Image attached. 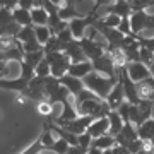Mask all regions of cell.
Instances as JSON below:
<instances>
[{"label":"cell","instance_id":"obj_1","mask_svg":"<svg viewBox=\"0 0 154 154\" xmlns=\"http://www.w3.org/2000/svg\"><path fill=\"white\" fill-rule=\"evenodd\" d=\"M84 81V86L88 89H91L93 93H96L101 99H106V96L110 94V91L113 89L116 82H118V75L115 77H106V75H101L98 74L96 70H93L91 74L82 79Z\"/></svg>","mask_w":154,"mask_h":154},{"label":"cell","instance_id":"obj_2","mask_svg":"<svg viewBox=\"0 0 154 154\" xmlns=\"http://www.w3.org/2000/svg\"><path fill=\"white\" fill-rule=\"evenodd\" d=\"M45 94H46V99L51 101V103H58V105H63L65 101L72 99L74 96L70 94V91L60 84V81L53 75L45 77Z\"/></svg>","mask_w":154,"mask_h":154},{"label":"cell","instance_id":"obj_3","mask_svg":"<svg viewBox=\"0 0 154 154\" xmlns=\"http://www.w3.org/2000/svg\"><path fill=\"white\" fill-rule=\"evenodd\" d=\"M99 19V16L96 14V9L93 7V11L86 14V16H77L74 17L72 21H69V29H70L72 36L75 39H81L84 38V33H86V29L91 28L94 22Z\"/></svg>","mask_w":154,"mask_h":154},{"label":"cell","instance_id":"obj_4","mask_svg":"<svg viewBox=\"0 0 154 154\" xmlns=\"http://www.w3.org/2000/svg\"><path fill=\"white\" fill-rule=\"evenodd\" d=\"M45 58L50 63V72L51 75L60 79L62 75H65L70 67V58L65 55V51H53V53H46Z\"/></svg>","mask_w":154,"mask_h":154},{"label":"cell","instance_id":"obj_5","mask_svg":"<svg viewBox=\"0 0 154 154\" xmlns=\"http://www.w3.org/2000/svg\"><path fill=\"white\" fill-rule=\"evenodd\" d=\"M79 43H81V46H82V51H84V55H86V58L91 60V62L98 60L99 57H103L106 53V43L96 41V39H94V34L89 36V38H86V36L81 38Z\"/></svg>","mask_w":154,"mask_h":154},{"label":"cell","instance_id":"obj_6","mask_svg":"<svg viewBox=\"0 0 154 154\" xmlns=\"http://www.w3.org/2000/svg\"><path fill=\"white\" fill-rule=\"evenodd\" d=\"M151 113H152V101L140 99L137 105H130V122L135 127H139L140 123L149 120Z\"/></svg>","mask_w":154,"mask_h":154},{"label":"cell","instance_id":"obj_7","mask_svg":"<svg viewBox=\"0 0 154 154\" xmlns=\"http://www.w3.org/2000/svg\"><path fill=\"white\" fill-rule=\"evenodd\" d=\"M118 79H120L122 86H123V93H125V99L130 103V105H137L139 101V96H137V88H135V82H134L128 72H127V65L118 69Z\"/></svg>","mask_w":154,"mask_h":154},{"label":"cell","instance_id":"obj_8","mask_svg":"<svg viewBox=\"0 0 154 154\" xmlns=\"http://www.w3.org/2000/svg\"><path fill=\"white\" fill-rule=\"evenodd\" d=\"M21 26L14 21L12 11L0 7V36H16Z\"/></svg>","mask_w":154,"mask_h":154},{"label":"cell","instance_id":"obj_9","mask_svg":"<svg viewBox=\"0 0 154 154\" xmlns=\"http://www.w3.org/2000/svg\"><path fill=\"white\" fill-rule=\"evenodd\" d=\"M91 28L96 29V33L101 34V36L106 39V43H108V45H120V41L125 38V34H122L116 28H108V26H105L99 19L94 22Z\"/></svg>","mask_w":154,"mask_h":154},{"label":"cell","instance_id":"obj_10","mask_svg":"<svg viewBox=\"0 0 154 154\" xmlns=\"http://www.w3.org/2000/svg\"><path fill=\"white\" fill-rule=\"evenodd\" d=\"M93 70H96L98 74L106 77L118 75V69L115 67V63H113V60H111V57L108 53H105L103 57H99L98 60L93 62Z\"/></svg>","mask_w":154,"mask_h":154},{"label":"cell","instance_id":"obj_11","mask_svg":"<svg viewBox=\"0 0 154 154\" xmlns=\"http://www.w3.org/2000/svg\"><path fill=\"white\" fill-rule=\"evenodd\" d=\"M94 120H96L94 116H82V115H79L77 118H74V120H70V122H65V123L60 125V127H63L65 130L75 134V135H81V134H84L86 130H88V127L91 125Z\"/></svg>","mask_w":154,"mask_h":154},{"label":"cell","instance_id":"obj_12","mask_svg":"<svg viewBox=\"0 0 154 154\" xmlns=\"http://www.w3.org/2000/svg\"><path fill=\"white\" fill-rule=\"evenodd\" d=\"M149 16L146 11H134L130 14V29H132L134 36H139L140 31L147 29V22H149Z\"/></svg>","mask_w":154,"mask_h":154},{"label":"cell","instance_id":"obj_13","mask_svg":"<svg viewBox=\"0 0 154 154\" xmlns=\"http://www.w3.org/2000/svg\"><path fill=\"white\" fill-rule=\"evenodd\" d=\"M127 72H128V75H130V79H132L134 82L144 81V79H147V77L151 75L149 67L144 65L140 60H137V62H128V63H127Z\"/></svg>","mask_w":154,"mask_h":154},{"label":"cell","instance_id":"obj_14","mask_svg":"<svg viewBox=\"0 0 154 154\" xmlns=\"http://www.w3.org/2000/svg\"><path fill=\"white\" fill-rule=\"evenodd\" d=\"M77 116H79V113H77L75 103H74V98H72V99H69V101H65V103L62 105L60 115L57 116V118H53V122H55L57 125H63L65 122H70V120H74V118H77Z\"/></svg>","mask_w":154,"mask_h":154},{"label":"cell","instance_id":"obj_15","mask_svg":"<svg viewBox=\"0 0 154 154\" xmlns=\"http://www.w3.org/2000/svg\"><path fill=\"white\" fill-rule=\"evenodd\" d=\"M115 139H116V144H118V146H123V147H127V146L132 142V140L139 139L135 125H134L132 122H127L125 125H123V128L120 130V134H118Z\"/></svg>","mask_w":154,"mask_h":154},{"label":"cell","instance_id":"obj_16","mask_svg":"<svg viewBox=\"0 0 154 154\" xmlns=\"http://www.w3.org/2000/svg\"><path fill=\"white\" fill-rule=\"evenodd\" d=\"M137 88V96L139 99H146V101H154V77L149 75L144 81L135 82Z\"/></svg>","mask_w":154,"mask_h":154},{"label":"cell","instance_id":"obj_17","mask_svg":"<svg viewBox=\"0 0 154 154\" xmlns=\"http://www.w3.org/2000/svg\"><path fill=\"white\" fill-rule=\"evenodd\" d=\"M86 132H88L93 139L101 137V135L108 134L110 132V120H108V116H99V118H96V120L88 127Z\"/></svg>","mask_w":154,"mask_h":154},{"label":"cell","instance_id":"obj_18","mask_svg":"<svg viewBox=\"0 0 154 154\" xmlns=\"http://www.w3.org/2000/svg\"><path fill=\"white\" fill-rule=\"evenodd\" d=\"M123 101H125V93H123V86H122L120 79H118V82L113 86L110 94L106 96V103H108V106H110L111 110H118V106Z\"/></svg>","mask_w":154,"mask_h":154},{"label":"cell","instance_id":"obj_19","mask_svg":"<svg viewBox=\"0 0 154 154\" xmlns=\"http://www.w3.org/2000/svg\"><path fill=\"white\" fill-rule=\"evenodd\" d=\"M65 55L70 58V63H75V62H84V60H88L86 58V55H84V51H82V46H81V43H79V39H72L70 43L65 46Z\"/></svg>","mask_w":154,"mask_h":154},{"label":"cell","instance_id":"obj_20","mask_svg":"<svg viewBox=\"0 0 154 154\" xmlns=\"http://www.w3.org/2000/svg\"><path fill=\"white\" fill-rule=\"evenodd\" d=\"M60 84H63L69 91H70V94L75 98L77 94L81 93L86 86H84V81L82 79H79V77H74V75H70V74H65V75H62L60 79Z\"/></svg>","mask_w":154,"mask_h":154},{"label":"cell","instance_id":"obj_21","mask_svg":"<svg viewBox=\"0 0 154 154\" xmlns=\"http://www.w3.org/2000/svg\"><path fill=\"white\" fill-rule=\"evenodd\" d=\"M29 81L24 77H17V79H0V89H5V91H16V93H22L24 89L28 88Z\"/></svg>","mask_w":154,"mask_h":154},{"label":"cell","instance_id":"obj_22","mask_svg":"<svg viewBox=\"0 0 154 154\" xmlns=\"http://www.w3.org/2000/svg\"><path fill=\"white\" fill-rule=\"evenodd\" d=\"M106 53L111 57V60L115 63L116 69H122V67H125L128 62H127V57H125V51L122 46L118 45H108L106 43Z\"/></svg>","mask_w":154,"mask_h":154},{"label":"cell","instance_id":"obj_23","mask_svg":"<svg viewBox=\"0 0 154 154\" xmlns=\"http://www.w3.org/2000/svg\"><path fill=\"white\" fill-rule=\"evenodd\" d=\"M55 134H53V130H51V127H50V122L46 120L43 123V128H41V132H39L38 135V140L41 142V147H43V151H50L51 149V146L55 144L57 137H53Z\"/></svg>","mask_w":154,"mask_h":154},{"label":"cell","instance_id":"obj_24","mask_svg":"<svg viewBox=\"0 0 154 154\" xmlns=\"http://www.w3.org/2000/svg\"><path fill=\"white\" fill-rule=\"evenodd\" d=\"M93 72V62L91 60H84V62H75V63H70L69 67V72L74 77H79V79H84V77Z\"/></svg>","mask_w":154,"mask_h":154},{"label":"cell","instance_id":"obj_25","mask_svg":"<svg viewBox=\"0 0 154 154\" xmlns=\"http://www.w3.org/2000/svg\"><path fill=\"white\" fill-rule=\"evenodd\" d=\"M106 12H110V14H118L120 17H130L132 7L128 4V0H113L110 5L106 7Z\"/></svg>","mask_w":154,"mask_h":154},{"label":"cell","instance_id":"obj_26","mask_svg":"<svg viewBox=\"0 0 154 154\" xmlns=\"http://www.w3.org/2000/svg\"><path fill=\"white\" fill-rule=\"evenodd\" d=\"M48 12H46V9L41 5H36L31 9V21H33L34 26H48Z\"/></svg>","mask_w":154,"mask_h":154},{"label":"cell","instance_id":"obj_27","mask_svg":"<svg viewBox=\"0 0 154 154\" xmlns=\"http://www.w3.org/2000/svg\"><path fill=\"white\" fill-rule=\"evenodd\" d=\"M108 120H110V132L111 135H118L120 134V130L123 128V125H125V122H123V118H122L120 115H118V111L116 110H110V113H108Z\"/></svg>","mask_w":154,"mask_h":154},{"label":"cell","instance_id":"obj_28","mask_svg":"<svg viewBox=\"0 0 154 154\" xmlns=\"http://www.w3.org/2000/svg\"><path fill=\"white\" fill-rule=\"evenodd\" d=\"M91 146H93V147L101 149V151H106V149L115 147V146H116V139H115V135H111V134H105V135H101V137L93 139Z\"/></svg>","mask_w":154,"mask_h":154},{"label":"cell","instance_id":"obj_29","mask_svg":"<svg viewBox=\"0 0 154 154\" xmlns=\"http://www.w3.org/2000/svg\"><path fill=\"white\" fill-rule=\"evenodd\" d=\"M137 128V135L142 140H152L154 139V118H149V120H146L144 123H140L139 127H135Z\"/></svg>","mask_w":154,"mask_h":154},{"label":"cell","instance_id":"obj_30","mask_svg":"<svg viewBox=\"0 0 154 154\" xmlns=\"http://www.w3.org/2000/svg\"><path fill=\"white\" fill-rule=\"evenodd\" d=\"M12 17H14V21H16L21 28L33 24V21H31V11H26V9H21V7H16V9L12 11Z\"/></svg>","mask_w":154,"mask_h":154},{"label":"cell","instance_id":"obj_31","mask_svg":"<svg viewBox=\"0 0 154 154\" xmlns=\"http://www.w3.org/2000/svg\"><path fill=\"white\" fill-rule=\"evenodd\" d=\"M22 45L16 36H0V53H7L16 48H21Z\"/></svg>","mask_w":154,"mask_h":154},{"label":"cell","instance_id":"obj_32","mask_svg":"<svg viewBox=\"0 0 154 154\" xmlns=\"http://www.w3.org/2000/svg\"><path fill=\"white\" fill-rule=\"evenodd\" d=\"M33 26H34V24H33ZM34 34H36L38 43H41L43 46H45V43L53 36V33H51V29H50L48 26H34Z\"/></svg>","mask_w":154,"mask_h":154},{"label":"cell","instance_id":"obj_33","mask_svg":"<svg viewBox=\"0 0 154 154\" xmlns=\"http://www.w3.org/2000/svg\"><path fill=\"white\" fill-rule=\"evenodd\" d=\"M16 38L21 41V43H26V41H33L36 39V34H34V26H24V28L19 29V33L16 34Z\"/></svg>","mask_w":154,"mask_h":154},{"label":"cell","instance_id":"obj_34","mask_svg":"<svg viewBox=\"0 0 154 154\" xmlns=\"http://www.w3.org/2000/svg\"><path fill=\"white\" fill-rule=\"evenodd\" d=\"M99 21L103 22L105 26H108V28H118L122 17L118 16V14H110V12H106V16L105 17H99Z\"/></svg>","mask_w":154,"mask_h":154},{"label":"cell","instance_id":"obj_35","mask_svg":"<svg viewBox=\"0 0 154 154\" xmlns=\"http://www.w3.org/2000/svg\"><path fill=\"white\" fill-rule=\"evenodd\" d=\"M139 60L142 62L144 65L151 67V63L154 62V51L152 50L146 48V46H140V51H139Z\"/></svg>","mask_w":154,"mask_h":154},{"label":"cell","instance_id":"obj_36","mask_svg":"<svg viewBox=\"0 0 154 154\" xmlns=\"http://www.w3.org/2000/svg\"><path fill=\"white\" fill-rule=\"evenodd\" d=\"M69 147H70V144L67 142L65 139H62V137H57L55 144L51 146V149H50V151H53V152H57V154H67V151H69Z\"/></svg>","mask_w":154,"mask_h":154},{"label":"cell","instance_id":"obj_37","mask_svg":"<svg viewBox=\"0 0 154 154\" xmlns=\"http://www.w3.org/2000/svg\"><path fill=\"white\" fill-rule=\"evenodd\" d=\"M128 4L132 7V12L134 11H146V9L154 5V0H128Z\"/></svg>","mask_w":154,"mask_h":154},{"label":"cell","instance_id":"obj_38","mask_svg":"<svg viewBox=\"0 0 154 154\" xmlns=\"http://www.w3.org/2000/svg\"><path fill=\"white\" fill-rule=\"evenodd\" d=\"M34 75H38V77H48V75H51V72H50V63H48V60H46L45 57H43V60L36 65Z\"/></svg>","mask_w":154,"mask_h":154},{"label":"cell","instance_id":"obj_39","mask_svg":"<svg viewBox=\"0 0 154 154\" xmlns=\"http://www.w3.org/2000/svg\"><path fill=\"white\" fill-rule=\"evenodd\" d=\"M24 53H34V51H43V45L38 43V39H33V41H26V43H21Z\"/></svg>","mask_w":154,"mask_h":154},{"label":"cell","instance_id":"obj_40","mask_svg":"<svg viewBox=\"0 0 154 154\" xmlns=\"http://www.w3.org/2000/svg\"><path fill=\"white\" fill-rule=\"evenodd\" d=\"M116 111H118V115L123 118L125 123H127V122H130V103H128L127 99L122 103L120 106H118V110H116Z\"/></svg>","mask_w":154,"mask_h":154},{"label":"cell","instance_id":"obj_41","mask_svg":"<svg viewBox=\"0 0 154 154\" xmlns=\"http://www.w3.org/2000/svg\"><path fill=\"white\" fill-rule=\"evenodd\" d=\"M118 31L122 34H125V36H130L132 34V29H130V17H122L120 24H118Z\"/></svg>","mask_w":154,"mask_h":154},{"label":"cell","instance_id":"obj_42","mask_svg":"<svg viewBox=\"0 0 154 154\" xmlns=\"http://www.w3.org/2000/svg\"><path fill=\"white\" fill-rule=\"evenodd\" d=\"M77 139H79V147H82L84 151H88V149L91 147L93 137H91L88 132H84V134H81V135H77Z\"/></svg>","mask_w":154,"mask_h":154},{"label":"cell","instance_id":"obj_43","mask_svg":"<svg viewBox=\"0 0 154 154\" xmlns=\"http://www.w3.org/2000/svg\"><path fill=\"white\" fill-rule=\"evenodd\" d=\"M39 152H43V147H41V142L36 139L29 147H26L24 151H21L19 154H39Z\"/></svg>","mask_w":154,"mask_h":154},{"label":"cell","instance_id":"obj_44","mask_svg":"<svg viewBox=\"0 0 154 154\" xmlns=\"http://www.w3.org/2000/svg\"><path fill=\"white\" fill-rule=\"evenodd\" d=\"M142 144H144V140L139 137V139H135V140H132V142L128 144V146H127V149H128L132 154H137L139 151L142 149Z\"/></svg>","mask_w":154,"mask_h":154},{"label":"cell","instance_id":"obj_45","mask_svg":"<svg viewBox=\"0 0 154 154\" xmlns=\"http://www.w3.org/2000/svg\"><path fill=\"white\" fill-rule=\"evenodd\" d=\"M17 7L26 9V11H31L34 7V0H17Z\"/></svg>","mask_w":154,"mask_h":154},{"label":"cell","instance_id":"obj_46","mask_svg":"<svg viewBox=\"0 0 154 154\" xmlns=\"http://www.w3.org/2000/svg\"><path fill=\"white\" fill-rule=\"evenodd\" d=\"M0 7L9 9V11H14L17 7V0H0Z\"/></svg>","mask_w":154,"mask_h":154},{"label":"cell","instance_id":"obj_47","mask_svg":"<svg viewBox=\"0 0 154 154\" xmlns=\"http://www.w3.org/2000/svg\"><path fill=\"white\" fill-rule=\"evenodd\" d=\"M9 75V67H7V62L0 60V79H5Z\"/></svg>","mask_w":154,"mask_h":154},{"label":"cell","instance_id":"obj_48","mask_svg":"<svg viewBox=\"0 0 154 154\" xmlns=\"http://www.w3.org/2000/svg\"><path fill=\"white\" fill-rule=\"evenodd\" d=\"M67 154H88V151H84L82 147H79V146H70Z\"/></svg>","mask_w":154,"mask_h":154},{"label":"cell","instance_id":"obj_49","mask_svg":"<svg viewBox=\"0 0 154 154\" xmlns=\"http://www.w3.org/2000/svg\"><path fill=\"white\" fill-rule=\"evenodd\" d=\"M113 154H132V152H130L127 147H123V146H118V144H116L115 147H113Z\"/></svg>","mask_w":154,"mask_h":154},{"label":"cell","instance_id":"obj_50","mask_svg":"<svg viewBox=\"0 0 154 154\" xmlns=\"http://www.w3.org/2000/svg\"><path fill=\"white\" fill-rule=\"evenodd\" d=\"M94 2H96V4H94V9H96V11H98L99 7L101 5H105V7H108L111 4V2H113V0H94Z\"/></svg>","mask_w":154,"mask_h":154},{"label":"cell","instance_id":"obj_51","mask_svg":"<svg viewBox=\"0 0 154 154\" xmlns=\"http://www.w3.org/2000/svg\"><path fill=\"white\" fill-rule=\"evenodd\" d=\"M50 2H51V4H55L57 7H63L69 0H50ZM75 2H77V0H75Z\"/></svg>","mask_w":154,"mask_h":154},{"label":"cell","instance_id":"obj_52","mask_svg":"<svg viewBox=\"0 0 154 154\" xmlns=\"http://www.w3.org/2000/svg\"><path fill=\"white\" fill-rule=\"evenodd\" d=\"M88 154H103V151H101V149H98V147H93V146H91V147L88 149Z\"/></svg>","mask_w":154,"mask_h":154},{"label":"cell","instance_id":"obj_53","mask_svg":"<svg viewBox=\"0 0 154 154\" xmlns=\"http://www.w3.org/2000/svg\"><path fill=\"white\" fill-rule=\"evenodd\" d=\"M149 72H151V75L154 77V62L151 63V67H149Z\"/></svg>","mask_w":154,"mask_h":154},{"label":"cell","instance_id":"obj_54","mask_svg":"<svg viewBox=\"0 0 154 154\" xmlns=\"http://www.w3.org/2000/svg\"><path fill=\"white\" fill-rule=\"evenodd\" d=\"M103 154H113V147H111V149H106V151H103Z\"/></svg>","mask_w":154,"mask_h":154},{"label":"cell","instance_id":"obj_55","mask_svg":"<svg viewBox=\"0 0 154 154\" xmlns=\"http://www.w3.org/2000/svg\"><path fill=\"white\" fill-rule=\"evenodd\" d=\"M151 118H154V101H152V113H151Z\"/></svg>","mask_w":154,"mask_h":154},{"label":"cell","instance_id":"obj_56","mask_svg":"<svg viewBox=\"0 0 154 154\" xmlns=\"http://www.w3.org/2000/svg\"><path fill=\"white\" fill-rule=\"evenodd\" d=\"M151 142H152V149H154V139H152V140H151Z\"/></svg>","mask_w":154,"mask_h":154},{"label":"cell","instance_id":"obj_57","mask_svg":"<svg viewBox=\"0 0 154 154\" xmlns=\"http://www.w3.org/2000/svg\"><path fill=\"white\" fill-rule=\"evenodd\" d=\"M0 118H2V111H0Z\"/></svg>","mask_w":154,"mask_h":154},{"label":"cell","instance_id":"obj_58","mask_svg":"<svg viewBox=\"0 0 154 154\" xmlns=\"http://www.w3.org/2000/svg\"><path fill=\"white\" fill-rule=\"evenodd\" d=\"M39 154H43V152H39Z\"/></svg>","mask_w":154,"mask_h":154}]
</instances>
